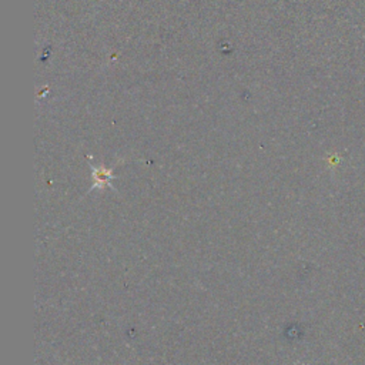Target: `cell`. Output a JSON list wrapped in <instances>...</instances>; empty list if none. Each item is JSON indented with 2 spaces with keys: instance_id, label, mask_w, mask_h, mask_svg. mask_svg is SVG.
<instances>
[{
  "instance_id": "cell-1",
  "label": "cell",
  "mask_w": 365,
  "mask_h": 365,
  "mask_svg": "<svg viewBox=\"0 0 365 365\" xmlns=\"http://www.w3.org/2000/svg\"><path fill=\"white\" fill-rule=\"evenodd\" d=\"M91 168V177H93V184L88 188L87 194H90L94 190L103 191L104 188H110L113 191H115L114 185L111 184V180L114 178V167L107 168L104 164L101 165H96V164H90Z\"/></svg>"
}]
</instances>
